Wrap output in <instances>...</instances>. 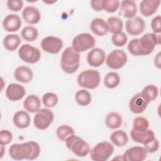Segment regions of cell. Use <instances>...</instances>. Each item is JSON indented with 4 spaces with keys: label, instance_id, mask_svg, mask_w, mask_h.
Returning <instances> with one entry per match:
<instances>
[{
    "label": "cell",
    "instance_id": "cell-1",
    "mask_svg": "<svg viewBox=\"0 0 161 161\" xmlns=\"http://www.w3.org/2000/svg\"><path fill=\"white\" fill-rule=\"evenodd\" d=\"M40 147L34 141L22 143H14L9 148V155L14 160H35L40 155Z\"/></svg>",
    "mask_w": 161,
    "mask_h": 161
},
{
    "label": "cell",
    "instance_id": "cell-2",
    "mask_svg": "<svg viewBox=\"0 0 161 161\" xmlns=\"http://www.w3.org/2000/svg\"><path fill=\"white\" fill-rule=\"evenodd\" d=\"M80 54L75 52L72 47H69L64 50L61 55L60 67L67 74L75 72L79 67Z\"/></svg>",
    "mask_w": 161,
    "mask_h": 161
},
{
    "label": "cell",
    "instance_id": "cell-3",
    "mask_svg": "<svg viewBox=\"0 0 161 161\" xmlns=\"http://www.w3.org/2000/svg\"><path fill=\"white\" fill-rule=\"evenodd\" d=\"M101 80L100 73L96 69H87L81 72L77 76V82L80 86L88 89L96 88Z\"/></svg>",
    "mask_w": 161,
    "mask_h": 161
},
{
    "label": "cell",
    "instance_id": "cell-4",
    "mask_svg": "<svg viewBox=\"0 0 161 161\" xmlns=\"http://www.w3.org/2000/svg\"><path fill=\"white\" fill-rule=\"evenodd\" d=\"M65 142L67 148L77 157H84L90 152L89 144L75 134L69 136Z\"/></svg>",
    "mask_w": 161,
    "mask_h": 161
},
{
    "label": "cell",
    "instance_id": "cell-5",
    "mask_svg": "<svg viewBox=\"0 0 161 161\" xmlns=\"http://www.w3.org/2000/svg\"><path fill=\"white\" fill-rule=\"evenodd\" d=\"M114 152L113 145L108 142H101L90 150V157L94 161H106Z\"/></svg>",
    "mask_w": 161,
    "mask_h": 161
},
{
    "label": "cell",
    "instance_id": "cell-6",
    "mask_svg": "<svg viewBox=\"0 0 161 161\" xmlns=\"http://www.w3.org/2000/svg\"><path fill=\"white\" fill-rule=\"evenodd\" d=\"M95 38L89 33H82L75 36L72 40V47L77 52H84L94 47Z\"/></svg>",
    "mask_w": 161,
    "mask_h": 161
},
{
    "label": "cell",
    "instance_id": "cell-7",
    "mask_svg": "<svg viewBox=\"0 0 161 161\" xmlns=\"http://www.w3.org/2000/svg\"><path fill=\"white\" fill-rule=\"evenodd\" d=\"M54 119L53 112L48 108L39 109L33 118L35 126L40 130H46L52 124Z\"/></svg>",
    "mask_w": 161,
    "mask_h": 161
},
{
    "label": "cell",
    "instance_id": "cell-8",
    "mask_svg": "<svg viewBox=\"0 0 161 161\" xmlns=\"http://www.w3.org/2000/svg\"><path fill=\"white\" fill-rule=\"evenodd\" d=\"M18 55L28 64H35L40 59L41 53L38 48L30 44H23L19 48Z\"/></svg>",
    "mask_w": 161,
    "mask_h": 161
},
{
    "label": "cell",
    "instance_id": "cell-9",
    "mask_svg": "<svg viewBox=\"0 0 161 161\" xmlns=\"http://www.w3.org/2000/svg\"><path fill=\"white\" fill-rule=\"evenodd\" d=\"M127 55L120 49L111 51L106 58V64L111 69H119L123 67L127 62Z\"/></svg>",
    "mask_w": 161,
    "mask_h": 161
},
{
    "label": "cell",
    "instance_id": "cell-10",
    "mask_svg": "<svg viewBox=\"0 0 161 161\" xmlns=\"http://www.w3.org/2000/svg\"><path fill=\"white\" fill-rule=\"evenodd\" d=\"M40 45L43 51L49 53L55 54L58 53L62 48L63 42L60 38L48 36L42 39Z\"/></svg>",
    "mask_w": 161,
    "mask_h": 161
},
{
    "label": "cell",
    "instance_id": "cell-11",
    "mask_svg": "<svg viewBox=\"0 0 161 161\" xmlns=\"http://www.w3.org/2000/svg\"><path fill=\"white\" fill-rule=\"evenodd\" d=\"M145 29V21L140 16H136L131 19H128L126 21L125 30L126 32L131 36L140 35L144 31Z\"/></svg>",
    "mask_w": 161,
    "mask_h": 161
},
{
    "label": "cell",
    "instance_id": "cell-12",
    "mask_svg": "<svg viewBox=\"0 0 161 161\" xmlns=\"http://www.w3.org/2000/svg\"><path fill=\"white\" fill-rule=\"evenodd\" d=\"M147 153L145 147L135 146L127 149L121 156L124 161H143L147 158Z\"/></svg>",
    "mask_w": 161,
    "mask_h": 161
},
{
    "label": "cell",
    "instance_id": "cell-13",
    "mask_svg": "<svg viewBox=\"0 0 161 161\" xmlns=\"http://www.w3.org/2000/svg\"><path fill=\"white\" fill-rule=\"evenodd\" d=\"M139 43L143 49L152 52L155 46L161 43L160 35H157L154 33H147L139 38Z\"/></svg>",
    "mask_w": 161,
    "mask_h": 161
},
{
    "label": "cell",
    "instance_id": "cell-14",
    "mask_svg": "<svg viewBox=\"0 0 161 161\" xmlns=\"http://www.w3.org/2000/svg\"><path fill=\"white\" fill-rule=\"evenodd\" d=\"M149 102L147 101L141 92L135 94L130 100L129 108L130 111L135 114L143 113L147 108Z\"/></svg>",
    "mask_w": 161,
    "mask_h": 161
},
{
    "label": "cell",
    "instance_id": "cell-15",
    "mask_svg": "<svg viewBox=\"0 0 161 161\" xmlns=\"http://www.w3.org/2000/svg\"><path fill=\"white\" fill-rule=\"evenodd\" d=\"M106 60V53L100 48L92 49L87 55V62L88 64L94 67H98L103 64Z\"/></svg>",
    "mask_w": 161,
    "mask_h": 161
},
{
    "label": "cell",
    "instance_id": "cell-16",
    "mask_svg": "<svg viewBox=\"0 0 161 161\" xmlns=\"http://www.w3.org/2000/svg\"><path fill=\"white\" fill-rule=\"evenodd\" d=\"M26 94L25 87L16 83L9 84L6 89V96L11 101H17L21 99Z\"/></svg>",
    "mask_w": 161,
    "mask_h": 161
},
{
    "label": "cell",
    "instance_id": "cell-17",
    "mask_svg": "<svg viewBox=\"0 0 161 161\" xmlns=\"http://www.w3.org/2000/svg\"><path fill=\"white\" fill-rule=\"evenodd\" d=\"M21 19L17 14H8L3 21V26L6 31L14 32L19 30L21 26Z\"/></svg>",
    "mask_w": 161,
    "mask_h": 161
},
{
    "label": "cell",
    "instance_id": "cell-18",
    "mask_svg": "<svg viewBox=\"0 0 161 161\" xmlns=\"http://www.w3.org/2000/svg\"><path fill=\"white\" fill-rule=\"evenodd\" d=\"M21 15L24 21L30 25L38 23L41 19V13L39 9L33 6H28L22 11Z\"/></svg>",
    "mask_w": 161,
    "mask_h": 161
},
{
    "label": "cell",
    "instance_id": "cell-19",
    "mask_svg": "<svg viewBox=\"0 0 161 161\" xmlns=\"http://www.w3.org/2000/svg\"><path fill=\"white\" fill-rule=\"evenodd\" d=\"M130 136L135 142L142 143L143 145L155 138L154 132L150 129L145 131H137L132 129L130 131Z\"/></svg>",
    "mask_w": 161,
    "mask_h": 161
},
{
    "label": "cell",
    "instance_id": "cell-20",
    "mask_svg": "<svg viewBox=\"0 0 161 161\" xmlns=\"http://www.w3.org/2000/svg\"><path fill=\"white\" fill-rule=\"evenodd\" d=\"M160 4L159 0H143L139 4L140 11L144 16H150L157 11Z\"/></svg>",
    "mask_w": 161,
    "mask_h": 161
},
{
    "label": "cell",
    "instance_id": "cell-21",
    "mask_svg": "<svg viewBox=\"0 0 161 161\" xmlns=\"http://www.w3.org/2000/svg\"><path fill=\"white\" fill-rule=\"evenodd\" d=\"M137 13L136 4L134 1H123L121 3L119 14L124 18L131 19L134 18Z\"/></svg>",
    "mask_w": 161,
    "mask_h": 161
},
{
    "label": "cell",
    "instance_id": "cell-22",
    "mask_svg": "<svg viewBox=\"0 0 161 161\" xmlns=\"http://www.w3.org/2000/svg\"><path fill=\"white\" fill-rule=\"evenodd\" d=\"M14 76L16 80L22 83L30 82L33 77L32 70L25 65L18 66L14 72Z\"/></svg>",
    "mask_w": 161,
    "mask_h": 161
},
{
    "label": "cell",
    "instance_id": "cell-23",
    "mask_svg": "<svg viewBox=\"0 0 161 161\" xmlns=\"http://www.w3.org/2000/svg\"><path fill=\"white\" fill-rule=\"evenodd\" d=\"M91 30L97 36H103L109 31L107 22L103 18H96L92 19L90 25Z\"/></svg>",
    "mask_w": 161,
    "mask_h": 161
},
{
    "label": "cell",
    "instance_id": "cell-24",
    "mask_svg": "<svg viewBox=\"0 0 161 161\" xmlns=\"http://www.w3.org/2000/svg\"><path fill=\"white\" fill-rule=\"evenodd\" d=\"M31 118L28 113L25 111L19 110L16 112L13 118L14 126L19 129H25L29 126Z\"/></svg>",
    "mask_w": 161,
    "mask_h": 161
},
{
    "label": "cell",
    "instance_id": "cell-25",
    "mask_svg": "<svg viewBox=\"0 0 161 161\" xmlns=\"http://www.w3.org/2000/svg\"><path fill=\"white\" fill-rule=\"evenodd\" d=\"M41 101L38 96L30 94L23 101V108L29 113H36L40 108Z\"/></svg>",
    "mask_w": 161,
    "mask_h": 161
},
{
    "label": "cell",
    "instance_id": "cell-26",
    "mask_svg": "<svg viewBox=\"0 0 161 161\" xmlns=\"http://www.w3.org/2000/svg\"><path fill=\"white\" fill-rule=\"evenodd\" d=\"M21 43L20 37L17 34H8L3 39L4 47L8 51H14Z\"/></svg>",
    "mask_w": 161,
    "mask_h": 161
},
{
    "label": "cell",
    "instance_id": "cell-27",
    "mask_svg": "<svg viewBox=\"0 0 161 161\" xmlns=\"http://www.w3.org/2000/svg\"><path fill=\"white\" fill-rule=\"evenodd\" d=\"M123 118L121 114L115 111L109 113L105 118V124L106 126L112 130L120 127Z\"/></svg>",
    "mask_w": 161,
    "mask_h": 161
},
{
    "label": "cell",
    "instance_id": "cell-28",
    "mask_svg": "<svg viewBox=\"0 0 161 161\" xmlns=\"http://www.w3.org/2000/svg\"><path fill=\"white\" fill-rule=\"evenodd\" d=\"M128 50L135 56L147 55L152 53V52L146 50L141 47L139 43V38H133L130 41L128 45Z\"/></svg>",
    "mask_w": 161,
    "mask_h": 161
},
{
    "label": "cell",
    "instance_id": "cell-29",
    "mask_svg": "<svg viewBox=\"0 0 161 161\" xmlns=\"http://www.w3.org/2000/svg\"><path fill=\"white\" fill-rule=\"evenodd\" d=\"M110 140L115 146L122 147L128 143V137L125 131L119 130L113 131L111 134Z\"/></svg>",
    "mask_w": 161,
    "mask_h": 161
},
{
    "label": "cell",
    "instance_id": "cell-30",
    "mask_svg": "<svg viewBox=\"0 0 161 161\" xmlns=\"http://www.w3.org/2000/svg\"><path fill=\"white\" fill-rule=\"evenodd\" d=\"M109 31L113 34L122 32L123 28V22L121 19L117 16H111L107 20Z\"/></svg>",
    "mask_w": 161,
    "mask_h": 161
},
{
    "label": "cell",
    "instance_id": "cell-31",
    "mask_svg": "<svg viewBox=\"0 0 161 161\" xmlns=\"http://www.w3.org/2000/svg\"><path fill=\"white\" fill-rule=\"evenodd\" d=\"M92 97L90 92L86 89L79 90L75 94V100L81 106H86L91 102Z\"/></svg>",
    "mask_w": 161,
    "mask_h": 161
},
{
    "label": "cell",
    "instance_id": "cell-32",
    "mask_svg": "<svg viewBox=\"0 0 161 161\" xmlns=\"http://www.w3.org/2000/svg\"><path fill=\"white\" fill-rule=\"evenodd\" d=\"M120 82V77L116 72H108L104 78V84L109 89L116 87Z\"/></svg>",
    "mask_w": 161,
    "mask_h": 161
},
{
    "label": "cell",
    "instance_id": "cell-33",
    "mask_svg": "<svg viewBox=\"0 0 161 161\" xmlns=\"http://www.w3.org/2000/svg\"><path fill=\"white\" fill-rule=\"evenodd\" d=\"M21 37L27 42H34L38 36V30L32 26H25L21 31Z\"/></svg>",
    "mask_w": 161,
    "mask_h": 161
},
{
    "label": "cell",
    "instance_id": "cell-34",
    "mask_svg": "<svg viewBox=\"0 0 161 161\" xmlns=\"http://www.w3.org/2000/svg\"><path fill=\"white\" fill-rule=\"evenodd\" d=\"M141 94L143 97L150 103L157 97L158 95V89L156 86L149 84L143 89Z\"/></svg>",
    "mask_w": 161,
    "mask_h": 161
},
{
    "label": "cell",
    "instance_id": "cell-35",
    "mask_svg": "<svg viewBox=\"0 0 161 161\" xmlns=\"http://www.w3.org/2000/svg\"><path fill=\"white\" fill-rule=\"evenodd\" d=\"M74 134H75L74 129L71 126L67 125H60L56 130L57 136L62 142H65L69 136Z\"/></svg>",
    "mask_w": 161,
    "mask_h": 161
},
{
    "label": "cell",
    "instance_id": "cell-36",
    "mask_svg": "<svg viewBox=\"0 0 161 161\" xmlns=\"http://www.w3.org/2000/svg\"><path fill=\"white\" fill-rule=\"evenodd\" d=\"M149 123L147 118L143 116L136 117L133 122V129L137 131H145L148 129Z\"/></svg>",
    "mask_w": 161,
    "mask_h": 161
},
{
    "label": "cell",
    "instance_id": "cell-37",
    "mask_svg": "<svg viewBox=\"0 0 161 161\" xmlns=\"http://www.w3.org/2000/svg\"><path fill=\"white\" fill-rule=\"evenodd\" d=\"M58 98L56 94L53 92H47L42 97L43 105L47 108L55 106L58 103Z\"/></svg>",
    "mask_w": 161,
    "mask_h": 161
},
{
    "label": "cell",
    "instance_id": "cell-38",
    "mask_svg": "<svg viewBox=\"0 0 161 161\" xmlns=\"http://www.w3.org/2000/svg\"><path fill=\"white\" fill-rule=\"evenodd\" d=\"M128 40V36L124 32H120L119 33L113 34L111 37V42L113 44L118 47L124 46Z\"/></svg>",
    "mask_w": 161,
    "mask_h": 161
},
{
    "label": "cell",
    "instance_id": "cell-39",
    "mask_svg": "<svg viewBox=\"0 0 161 161\" xmlns=\"http://www.w3.org/2000/svg\"><path fill=\"white\" fill-rule=\"evenodd\" d=\"M120 2L117 0H104L103 1V8L108 13H114L118 10Z\"/></svg>",
    "mask_w": 161,
    "mask_h": 161
},
{
    "label": "cell",
    "instance_id": "cell-40",
    "mask_svg": "<svg viewBox=\"0 0 161 161\" xmlns=\"http://www.w3.org/2000/svg\"><path fill=\"white\" fill-rule=\"evenodd\" d=\"M13 139L12 133L8 130H3L0 132V144L6 145L9 144Z\"/></svg>",
    "mask_w": 161,
    "mask_h": 161
},
{
    "label": "cell",
    "instance_id": "cell-41",
    "mask_svg": "<svg viewBox=\"0 0 161 161\" xmlns=\"http://www.w3.org/2000/svg\"><path fill=\"white\" fill-rule=\"evenodd\" d=\"M23 6V2L21 0H8L7 1L8 8L12 11L18 12L20 11Z\"/></svg>",
    "mask_w": 161,
    "mask_h": 161
},
{
    "label": "cell",
    "instance_id": "cell-42",
    "mask_svg": "<svg viewBox=\"0 0 161 161\" xmlns=\"http://www.w3.org/2000/svg\"><path fill=\"white\" fill-rule=\"evenodd\" d=\"M151 28L155 34H160L161 32V16L157 15L155 16L151 21Z\"/></svg>",
    "mask_w": 161,
    "mask_h": 161
},
{
    "label": "cell",
    "instance_id": "cell-43",
    "mask_svg": "<svg viewBox=\"0 0 161 161\" xmlns=\"http://www.w3.org/2000/svg\"><path fill=\"white\" fill-rule=\"evenodd\" d=\"M144 146H145L144 147L146 148L148 153H154V152H156L158 150L159 146H160V143H159L158 139L155 138L152 141H150L148 143H147V144L144 145Z\"/></svg>",
    "mask_w": 161,
    "mask_h": 161
},
{
    "label": "cell",
    "instance_id": "cell-44",
    "mask_svg": "<svg viewBox=\"0 0 161 161\" xmlns=\"http://www.w3.org/2000/svg\"><path fill=\"white\" fill-rule=\"evenodd\" d=\"M91 8L96 11H103V0H93L91 1Z\"/></svg>",
    "mask_w": 161,
    "mask_h": 161
},
{
    "label": "cell",
    "instance_id": "cell-45",
    "mask_svg": "<svg viewBox=\"0 0 161 161\" xmlns=\"http://www.w3.org/2000/svg\"><path fill=\"white\" fill-rule=\"evenodd\" d=\"M154 64L155 67L158 69L161 67V58H160V52H159L154 57Z\"/></svg>",
    "mask_w": 161,
    "mask_h": 161
},
{
    "label": "cell",
    "instance_id": "cell-46",
    "mask_svg": "<svg viewBox=\"0 0 161 161\" xmlns=\"http://www.w3.org/2000/svg\"><path fill=\"white\" fill-rule=\"evenodd\" d=\"M4 150H5V147H4V145H1V158L3 157Z\"/></svg>",
    "mask_w": 161,
    "mask_h": 161
}]
</instances>
